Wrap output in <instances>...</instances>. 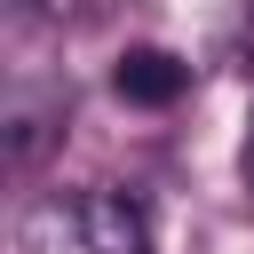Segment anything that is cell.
Masks as SVG:
<instances>
[{
  "label": "cell",
  "mask_w": 254,
  "mask_h": 254,
  "mask_svg": "<svg viewBox=\"0 0 254 254\" xmlns=\"http://www.w3.org/2000/svg\"><path fill=\"white\" fill-rule=\"evenodd\" d=\"M111 87H119L127 103H143V111H167V103L190 87V64H183L175 48H127V56L111 64Z\"/></svg>",
  "instance_id": "1"
},
{
  "label": "cell",
  "mask_w": 254,
  "mask_h": 254,
  "mask_svg": "<svg viewBox=\"0 0 254 254\" xmlns=\"http://www.w3.org/2000/svg\"><path fill=\"white\" fill-rule=\"evenodd\" d=\"M79 230H87L95 254H143V206H135L127 190H95V198H79Z\"/></svg>",
  "instance_id": "2"
},
{
  "label": "cell",
  "mask_w": 254,
  "mask_h": 254,
  "mask_svg": "<svg viewBox=\"0 0 254 254\" xmlns=\"http://www.w3.org/2000/svg\"><path fill=\"white\" fill-rule=\"evenodd\" d=\"M246 198H254V135H246Z\"/></svg>",
  "instance_id": "3"
}]
</instances>
